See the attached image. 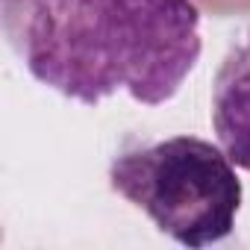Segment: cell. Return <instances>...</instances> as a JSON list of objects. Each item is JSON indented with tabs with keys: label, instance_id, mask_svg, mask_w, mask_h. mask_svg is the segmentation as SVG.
Returning a JSON list of instances; mask_svg holds the SVG:
<instances>
[{
	"label": "cell",
	"instance_id": "obj_1",
	"mask_svg": "<svg viewBox=\"0 0 250 250\" xmlns=\"http://www.w3.org/2000/svg\"><path fill=\"white\" fill-rule=\"evenodd\" d=\"M0 24L36 83L83 106H162L203 50L194 0H0Z\"/></svg>",
	"mask_w": 250,
	"mask_h": 250
},
{
	"label": "cell",
	"instance_id": "obj_2",
	"mask_svg": "<svg viewBox=\"0 0 250 250\" xmlns=\"http://www.w3.org/2000/svg\"><path fill=\"white\" fill-rule=\"evenodd\" d=\"M109 186L191 250L224 241L241 209L235 165L224 147L197 136L124 147L109 162Z\"/></svg>",
	"mask_w": 250,
	"mask_h": 250
},
{
	"label": "cell",
	"instance_id": "obj_3",
	"mask_svg": "<svg viewBox=\"0 0 250 250\" xmlns=\"http://www.w3.org/2000/svg\"><path fill=\"white\" fill-rule=\"evenodd\" d=\"M212 124L229 162L250 171V33L232 47L212 83Z\"/></svg>",
	"mask_w": 250,
	"mask_h": 250
}]
</instances>
